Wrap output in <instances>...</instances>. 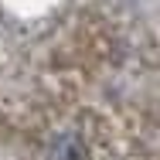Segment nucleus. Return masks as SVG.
<instances>
[{
  "instance_id": "nucleus-1",
  "label": "nucleus",
  "mask_w": 160,
  "mask_h": 160,
  "mask_svg": "<svg viewBox=\"0 0 160 160\" xmlns=\"http://www.w3.org/2000/svg\"><path fill=\"white\" fill-rule=\"evenodd\" d=\"M85 157H89V150H85L82 136H75V133L55 136L48 143V153H44V160H85Z\"/></svg>"
}]
</instances>
